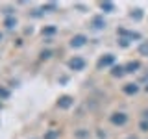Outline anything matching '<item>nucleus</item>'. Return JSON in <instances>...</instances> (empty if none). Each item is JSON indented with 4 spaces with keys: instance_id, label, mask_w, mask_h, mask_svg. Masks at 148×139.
<instances>
[{
    "instance_id": "4",
    "label": "nucleus",
    "mask_w": 148,
    "mask_h": 139,
    "mask_svg": "<svg viewBox=\"0 0 148 139\" xmlns=\"http://www.w3.org/2000/svg\"><path fill=\"white\" fill-rule=\"evenodd\" d=\"M115 63V56L113 54H106L104 58L98 59V69H104V67H109V65Z\"/></svg>"
},
{
    "instance_id": "22",
    "label": "nucleus",
    "mask_w": 148,
    "mask_h": 139,
    "mask_svg": "<svg viewBox=\"0 0 148 139\" xmlns=\"http://www.w3.org/2000/svg\"><path fill=\"white\" fill-rule=\"evenodd\" d=\"M143 115H145V120H148V109H146V111H145Z\"/></svg>"
},
{
    "instance_id": "8",
    "label": "nucleus",
    "mask_w": 148,
    "mask_h": 139,
    "mask_svg": "<svg viewBox=\"0 0 148 139\" xmlns=\"http://www.w3.org/2000/svg\"><path fill=\"white\" fill-rule=\"evenodd\" d=\"M122 91L126 93V95H135V93L139 91V85L137 83H126V85L122 87Z\"/></svg>"
},
{
    "instance_id": "2",
    "label": "nucleus",
    "mask_w": 148,
    "mask_h": 139,
    "mask_svg": "<svg viewBox=\"0 0 148 139\" xmlns=\"http://www.w3.org/2000/svg\"><path fill=\"white\" fill-rule=\"evenodd\" d=\"M69 67H71L72 71H82V69L85 67V59L80 58V56H74L71 61H69Z\"/></svg>"
},
{
    "instance_id": "5",
    "label": "nucleus",
    "mask_w": 148,
    "mask_h": 139,
    "mask_svg": "<svg viewBox=\"0 0 148 139\" xmlns=\"http://www.w3.org/2000/svg\"><path fill=\"white\" fill-rule=\"evenodd\" d=\"M87 43V37L83 35V34H78V35H74L72 39H71V46L72 48H78V46H83Z\"/></svg>"
},
{
    "instance_id": "7",
    "label": "nucleus",
    "mask_w": 148,
    "mask_h": 139,
    "mask_svg": "<svg viewBox=\"0 0 148 139\" xmlns=\"http://www.w3.org/2000/svg\"><path fill=\"white\" fill-rule=\"evenodd\" d=\"M119 34L128 37V39H141V34H139V32H128V30H124V28H119Z\"/></svg>"
},
{
    "instance_id": "17",
    "label": "nucleus",
    "mask_w": 148,
    "mask_h": 139,
    "mask_svg": "<svg viewBox=\"0 0 148 139\" xmlns=\"http://www.w3.org/2000/svg\"><path fill=\"white\" fill-rule=\"evenodd\" d=\"M139 52H141L143 56H148V41H145V43L139 46Z\"/></svg>"
},
{
    "instance_id": "6",
    "label": "nucleus",
    "mask_w": 148,
    "mask_h": 139,
    "mask_svg": "<svg viewBox=\"0 0 148 139\" xmlns=\"http://www.w3.org/2000/svg\"><path fill=\"white\" fill-rule=\"evenodd\" d=\"M91 26L95 28V30H102V28H106V21H104V17H102V15H98V17H92Z\"/></svg>"
},
{
    "instance_id": "23",
    "label": "nucleus",
    "mask_w": 148,
    "mask_h": 139,
    "mask_svg": "<svg viewBox=\"0 0 148 139\" xmlns=\"http://www.w3.org/2000/svg\"><path fill=\"white\" fill-rule=\"evenodd\" d=\"M146 93H148V85H146Z\"/></svg>"
},
{
    "instance_id": "1",
    "label": "nucleus",
    "mask_w": 148,
    "mask_h": 139,
    "mask_svg": "<svg viewBox=\"0 0 148 139\" xmlns=\"http://www.w3.org/2000/svg\"><path fill=\"white\" fill-rule=\"evenodd\" d=\"M111 122H113L115 126H122V124L128 122V115L122 113V111H117V113L111 115Z\"/></svg>"
},
{
    "instance_id": "10",
    "label": "nucleus",
    "mask_w": 148,
    "mask_h": 139,
    "mask_svg": "<svg viewBox=\"0 0 148 139\" xmlns=\"http://www.w3.org/2000/svg\"><path fill=\"white\" fill-rule=\"evenodd\" d=\"M124 72H126V71H124V67H122V65H115V67L111 69V74H113L115 78H120Z\"/></svg>"
},
{
    "instance_id": "21",
    "label": "nucleus",
    "mask_w": 148,
    "mask_h": 139,
    "mask_svg": "<svg viewBox=\"0 0 148 139\" xmlns=\"http://www.w3.org/2000/svg\"><path fill=\"white\" fill-rule=\"evenodd\" d=\"M50 56H52V52H50V50H43V52H41V58H43V59L50 58Z\"/></svg>"
},
{
    "instance_id": "25",
    "label": "nucleus",
    "mask_w": 148,
    "mask_h": 139,
    "mask_svg": "<svg viewBox=\"0 0 148 139\" xmlns=\"http://www.w3.org/2000/svg\"><path fill=\"white\" fill-rule=\"evenodd\" d=\"M0 108H2V104H0Z\"/></svg>"
},
{
    "instance_id": "3",
    "label": "nucleus",
    "mask_w": 148,
    "mask_h": 139,
    "mask_svg": "<svg viewBox=\"0 0 148 139\" xmlns=\"http://www.w3.org/2000/svg\"><path fill=\"white\" fill-rule=\"evenodd\" d=\"M72 104H74V98H72V96H69V95H63L61 98L58 100V108H61V109H69Z\"/></svg>"
},
{
    "instance_id": "15",
    "label": "nucleus",
    "mask_w": 148,
    "mask_h": 139,
    "mask_svg": "<svg viewBox=\"0 0 148 139\" xmlns=\"http://www.w3.org/2000/svg\"><path fill=\"white\" fill-rule=\"evenodd\" d=\"M130 17H132V19H135V21H139V19L143 17V9H133V11L130 13Z\"/></svg>"
},
{
    "instance_id": "12",
    "label": "nucleus",
    "mask_w": 148,
    "mask_h": 139,
    "mask_svg": "<svg viewBox=\"0 0 148 139\" xmlns=\"http://www.w3.org/2000/svg\"><path fill=\"white\" fill-rule=\"evenodd\" d=\"M100 8L104 9V11H108V13H109V11H115V4H113V2H102Z\"/></svg>"
},
{
    "instance_id": "11",
    "label": "nucleus",
    "mask_w": 148,
    "mask_h": 139,
    "mask_svg": "<svg viewBox=\"0 0 148 139\" xmlns=\"http://www.w3.org/2000/svg\"><path fill=\"white\" fill-rule=\"evenodd\" d=\"M4 26L9 28V30H11V28H15V26H17V19H15V17H8L6 21H4Z\"/></svg>"
},
{
    "instance_id": "13",
    "label": "nucleus",
    "mask_w": 148,
    "mask_h": 139,
    "mask_svg": "<svg viewBox=\"0 0 148 139\" xmlns=\"http://www.w3.org/2000/svg\"><path fill=\"white\" fill-rule=\"evenodd\" d=\"M59 137V130H50L45 133V139H58Z\"/></svg>"
},
{
    "instance_id": "9",
    "label": "nucleus",
    "mask_w": 148,
    "mask_h": 139,
    "mask_svg": "<svg viewBox=\"0 0 148 139\" xmlns=\"http://www.w3.org/2000/svg\"><path fill=\"white\" fill-rule=\"evenodd\" d=\"M141 69V63L139 61H130L128 65H124V71L126 72H135V71H139Z\"/></svg>"
},
{
    "instance_id": "20",
    "label": "nucleus",
    "mask_w": 148,
    "mask_h": 139,
    "mask_svg": "<svg viewBox=\"0 0 148 139\" xmlns=\"http://www.w3.org/2000/svg\"><path fill=\"white\" fill-rule=\"evenodd\" d=\"M139 128H141L143 132H148V120H141V124H139Z\"/></svg>"
},
{
    "instance_id": "18",
    "label": "nucleus",
    "mask_w": 148,
    "mask_h": 139,
    "mask_svg": "<svg viewBox=\"0 0 148 139\" xmlns=\"http://www.w3.org/2000/svg\"><path fill=\"white\" fill-rule=\"evenodd\" d=\"M56 9V4H45L43 6V11H54Z\"/></svg>"
},
{
    "instance_id": "19",
    "label": "nucleus",
    "mask_w": 148,
    "mask_h": 139,
    "mask_svg": "<svg viewBox=\"0 0 148 139\" xmlns=\"http://www.w3.org/2000/svg\"><path fill=\"white\" fill-rule=\"evenodd\" d=\"M9 96V91L4 89V87H0V98H8Z\"/></svg>"
},
{
    "instance_id": "14",
    "label": "nucleus",
    "mask_w": 148,
    "mask_h": 139,
    "mask_svg": "<svg viewBox=\"0 0 148 139\" xmlns=\"http://www.w3.org/2000/svg\"><path fill=\"white\" fill-rule=\"evenodd\" d=\"M76 137L78 139H87V137H89V130H78V132H76Z\"/></svg>"
},
{
    "instance_id": "16",
    "label": "nucleus",
    "mask_w": 148,
    "mask_h": 139,
    "mask_svg": "<svg viewBox=\"0 0 148 139\" xmlns=\"http://www.w3.org/2000/svg\"><path fill=\"white\" fill-rule=\"evenodd\" d=\"M52 34H56V26H46V28H43V35H52Z\"/></svg>"
},
{
    "instance_id": "24",
    "label": "nucleus",
    "mask_w": 148,
    "mask_h": 139,
    "mask_svg": "<svg viewBox=\"0 0 148 139\" xmlns=\"http://www.w3.org/2000/svg\"><path fill=\"white\" fill-rule=\"evenodd\" d=\"M0 39H2V34H0Z\"/></svg>"
}]
</instances>
